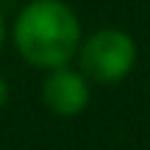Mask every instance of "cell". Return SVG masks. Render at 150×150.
<instances>
[{
	"label": "cell",
	"instance_id": "6da1fadb",
	"mask_svg": "<svg viewBox=\"0 0 150 150\" xmlns=\"http://www.w3.org/2000/svg\"><path fill=\"white\" fill-rule=\"evenodd\" d=\"M14 42L28 64L56 70L78 50L81 22L61 0H33L17 17Z\"/></svg>",
	"mask_w": 150,
	"mask_h": 150
},
{
	"label": "cell",
	"instance_id": "7a4b0ae2",
	"mask_svg": "<svg viewBox=\"0 0 150 150\" xmlns=\"http://www.w3.org/2000/svg\"><path fill=\"white\" fill-rule=\"evenodd\" d=\"M136 61V45L128 33L106 28L86 39L81 50V67L92 81L100 83H117L131 72Z\"/></svg>",
	"mask_w": 150,
	"mask_h": 150
},
{
	"label": "cell",
	"instance_id": "3957f363",
	"mask_svg": "<svg viewBox=\"0 0 150 150\" xmlns=\"http://www.w3.org/2000/svg\"><path fill=\"white\" fill-rule=\"evenodd\" d=\"M42 97H45L50 111L61 114V117H72V114L86 108V103H89V86H86V81L78 72L56 67L42 86Z\"/></svg>",
	"mask_w": 150,
	"mask_h": 150
},
{
	"label": "cell",
	"instance_id": "277c9868",
	"mask_svg": "<svg viewBox=\"0 0 150 150\" xmlns=\"http://www.w3.org/2000/svg\"><path fill=\"white\" fill-rule=\"evenodd\" d=\"M6 97H8V89H6V83H3V78H0V108H3V103H6Z\"/></svg>",
	"mask_w": 150,
	"mask_h": 150
},
{
	"label": "cell",
	"instance_id": "5b68a950",
	"mask_svg": "<svg viewBox=\"0 0 150 150\" xmlns=\"http://www.w3.org/2000/svg\"><path fill=\"white\" fill-rule=\"evenodd\" d=\"M0 45H3V20H0Z\"/></svg>",
	"mask_w": 150,
	"mask_h": 150
}]
</instances>
